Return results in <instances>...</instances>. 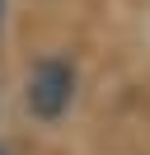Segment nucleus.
Instances as JSON below:
<instances>
[{
	"instance_id": "f257e3e1",
	"label": "nucleus",
	"mask_w": 150,
	"mask_h": 155,
	"mask_svg": "<svg viewBox=\"0 0 150 155\" xmlns=\"http://www.w3.org/2000/svg\"><path fill=\"white\" fill-rule=\"evenodd\" d=\"M75 89H80V71H75L70 57H42L33 71H28L24 85V104L38 122H61L75 104Z\"/></svg>"
},
{
	"instance_id": "7ed1b4c3",
	"label": "nucleus",
	"mask_w": 150,
	"mask_h": 155,
	"mask_svg": "<svg viewBox=\"0 0 150 155\" xmlns=\"http://www.w3.org/2000/svg\"><path fill=\"white\" fill-rule=\"evenodd\" d=\"M0 155H9V150H5V146H0Z\"/></svg>"
},
{
	"instance_id": "f03ea898",
	"label": "nucleus",
	"mask_w": 150,
	"mask_h": 155,
	"mask_svg": "<svg viewBox=\"0 0 150 155\" xmlns=\"http://www.w3.org/2000/svg\"><path fill=\"white\" fill-rule=\"evenodd\" d=\"M0 24H5V0H0Z\"/></svg>"
}]
</instances>
